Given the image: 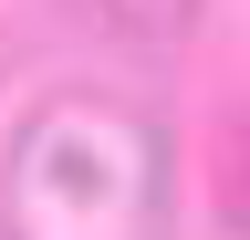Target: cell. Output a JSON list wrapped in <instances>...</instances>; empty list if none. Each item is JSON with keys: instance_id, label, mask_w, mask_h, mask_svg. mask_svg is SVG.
<instances>
[{"instance_id": "cell-1", "label": "cell", "mask_w": 250, "mask_h": 240, "mask_svg": "<svg viewBox=\"0 0 250 240\" xmlns=\"http://www.w3.org/2000/svg\"><path fill=\"white\" fill-rule=\"evenodd\" d=\"M156 146L104 105H52L11 146V240H146Z\"/></svg>"}, {"instance_id": "cell-2", "label": "cell", "mask_w": 250, "mask_h": 240, "mask_svg": "<svg viewBox=\"0 0 250 240\" xmlns=\"http://www.w3.org/2000/svg\"><path fill=\"white\" fill-rule=\"evenodd\" d=\"M94 11H104V21H125V32H177L198 0H94Z\"/></svg>"}]
</instances>
